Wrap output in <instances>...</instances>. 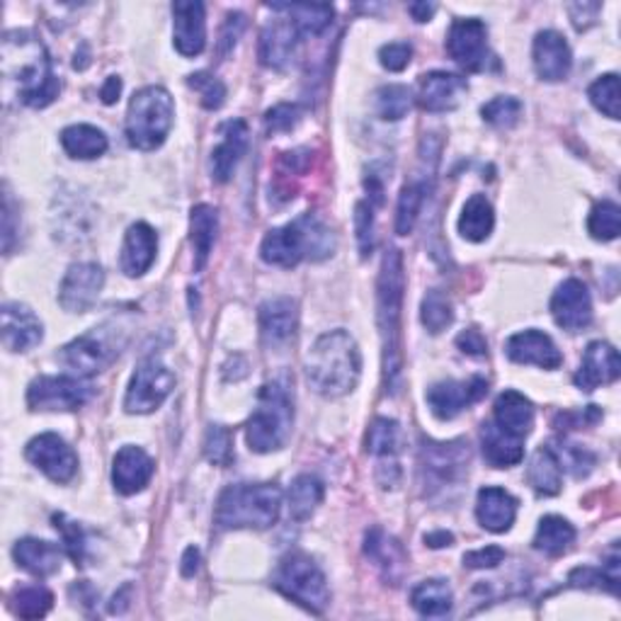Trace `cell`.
<instances>
[{"label": "cell", "instance_id": "obj_1", "mask_svg": "<svg viewBox=\"0 0 621 621\" xmlns=\"http://www.w3.org/2000/svg\"><path fill=\"white\" fill-rule=\"evenodd\" d=\"M0 70L5 95L17 98L27 107H47L59 98V78L44 44L33 33L15 29L0 42Z\"/></svg>", "mask_w": 621, "mask_h": 621}, {"label": "cell", "instance_id": "obj_2", "mask_svg": "<svg viewBox=\"0 0 621 621\" xmlns=\"http://www.w3.org/2000/svg\"><path fill=\"white\" fill-rule=\"evenodd\" d=\"M362 352L348 331H331L311 345L307 379L315 393L340 399L360 381Z\"/></svg>", "mask_w": 621, "mask_h": 621}, {"label": "cell", "instance_id": "obj_3", "mask_svg": "<svg viewBox=\"0 0 621 621\" xmlns=\"http://www.w3.org/2000/svg\"><path fill=\"white\" fill-rule=\"evenodd\" d=\"M403 294H405V268L401 250H389L381 260L379 284H376V319H379L381 345H384V381L386 389L396 391L403 370L401 354V319H403Z\"/></svg>", "mask_w": 621, "mask_h": 621}, {"label": "cell", "instance_id": "obj_4", "mask_svg": "<svg viewBox=\"0 0 621 621\" xmlns=\"http://www.w3.org/2000/svg\"><path fill=\"white\" fill-rule=\"evenodd\" d=\"M333 250V231L313 214H303L287 227L268 231V236L262 238L260 256L264 262L277 264V268H297L301 260L319 262L331 258Z\"/></svg>", "mask_w": 621, "mask_h": 621}, {"label": "cell", "instance_id": "obj_5", "mask_svg": "<svg viewBox=\"0 0 621 621\" xmlns=\"http://www.w3.org/2000/svg\"><path fill=\"white\" fill-rule=\"evenodd\" d=\"M282 513V491L274 483L229 486L217 503L221 529H270Z\"/></svg>", "mask_w": 621, "mask_h": 621}, {"label": "cell", "instance_id": "obj_6", "mask_svg": "<svg viewBox=\"0 0 621 621\" xmlns=\"http://www.w3.org/2000/svg\"><path fill=\"white\" fill-rule=\"evenodd\" d=\"M294 425V401L284 381L264 384L258 393V405L246 425L250 452L270 454L287 444Z\"/></svg>", "mask_w": 621, "mask_h": 621}, {"label": "cell", "instance_id": "obj_7", "mask_svg": "<svg viewBox=\"0 0 621 621\" xmlns=\"http://www.w3.org/2000/svg\"><path fill=\"white\" fill-rule=\"evenodd\" d=\"M176 117V105L166 88H141L129 100L127 109V141L139 151H156L163 146Z\"/></svg>", "mask_w": 621, "mask_h": 621}, {"label": "cell", "instance_id": "obj_8", "mask_svg": "<svg viewBox=\"0 0 621 621\" xmlns=\"http://www.w3.org/2000/svg\"><path fill=\"white\" fill-rule=\"evenodd\" d=\"M272 585L313 614H323L325 607L331 605V590L325 583L323 570L315 566L311 556L301 552L282 558L277 570H274Z\"/></svg>", "mask_w": 621, "mask_h": 621}, {"label": "cell", "instance_id": "obj_9", "mask_svg": "<svg viewBox=\"0 0 621 621\" xmlns=\"http://www.w3.org/2000/svg\"><path fill=\"white\" fill-rule=\"evenodd\" d=\"M125 340H117V328L112 325H100L80 338L70 340L64 350H61V362L68 370H74L78 376H93L98 372L107 370V366L117 360Z\"/></svg>", "mask_w": 621, "mask_h": 621}, {"label": "cell", "instance_id": "obj_10", "mask_svg": "<svg viewBox=\"0 0 621 621\" xmlns=\"http://www.w3.org/2000/svg\"><path fill=\"white\" fill-rule=\"evenodd\" d=\"M176 389V374L158 358H148L137 366L125 396V411L146 415L160 409L170 391Z\"/></svg>", "mask_w": 621, "mask_h": 621}, {"label": "cell", "instance_id": "obj_11", "mask_svg": "<svg viewBox=\"0 0 621 621\" xmlns=\"http://www.w3.org/2000/svg\"><path fill=\"white\" fill-rule=\"evenodd\" d=\"M93 386L78 376H39L27 389V405L33 411H78L90 401Z\"/></svg>", "mask_w": 621, "mask_h": 621}, {"label": "cell", "instance_id": "obj_12", "mask_svg": "<svg viewBox=\"0 0 621 621\" xmlns=\"http://www.w3.org/2000/svg\"><path fill=\"white\" fill-rule=\"evenodd\" d=\"M468 462H471V452H468V444L462 440L423 444L421 468L425 483L432 488H447L460 483L466 474Z\"/></svg>", "mask_w": 621, "mask_h": 621}, {"label": "cell", "instance_id": "obj_13", "mask_svg": "<svg viewBox=\"0 0 621 621\" xmlns=\"http://www.w3.org/2000/svg\"><path fill=\"white\" fill-rule=\"evenodd\" d=\"M447 52L462 68L471 74H481L491 64V52H488V29L478 17H460L454 20L447 37Z\"/></svg>", "mask_w": 621, "mask_h": 621}, {"label": "cell", "instance_id": "obj_14", "mask_svg": "<svg viewBox=\"0 0 621 621\" xmlns=\"http://www.w3.org/2000/svg\"><path fill=\"white\" fill-rule=\"evenodd\" d=\"M105 287V272L95 262L70 264L59 287V303L68 313H86L95 307Z\"/></svg>", "mask_w": 621, "mask_h": 621}, {"label": "cell", "instance_id": "obj_15", "mask_svg": "<svg viewBox=\"0 0 621 621\" xmlns=\"http://www.w3.org/2000/svg\"><path fill=\"white\" fill-rule=\"evenodd\" d=\"M486 393H488V381L483 376H471V379L464 381L447 379L435 384L427 389L425 399L435 417H440V421H454V417L462 415L468 405L481 401Z\"/></svg>", "mask_w": 621, "mask_h": 621}, {"label": "cell", "instance_id": "obj_16", "mask_svg": "<svg viewBox=\"0 0 621 621\" xmlns=\"http://www.w3.org/2000/svg\"><path fill=\"white\" fill-rule=\"evenodd\" d=\"M27 462H33L39 471L52 478L54 483H68L78 471V456L54 432L37 435L25 447Z\"/></svg>", "mask_w": 621, "mask_h": 621}, {"label": "cell", "instance_id": "obj_17", "mask_svg": "<svg viewBox=\"0 0 621 621\" xmlns=\"http://www.w3.org/2000/svg\"><path fill=\"white\" fill-rule=\"evenodd\" d=\"M552 313L558 328L568 333H580L593 323V299L587 287L580 280H566L554 292Z\"/></svg>", "mask_w": 621, "mask_h": 621}, {"label": "cell", "instance_id": "obj_18", "mask_svg": "<svg viewBox=\"0 0 621 621\" xmlns=\"http://www.w3.org/2000/svg\"><path fill=\"white\" fill-rule=\"evenodd\" d=\"M176 49L182 56H199L207 47V10L199 0H176Z\"/></svg>", "mask_w": 621, "mask_h": 621}, {"label": "cell", "instance_id": "obj_19", "mask_svg": "<svg viewBox=\"0 0 621 621\" xmlns=\"http://www.w3.org/2000/svg\"><path fill=\"white\" fill-rule=\"evenodd\" d=\"M621 374L619 352L609 342L595 340L587 345L573 381L580 391H595L597 386L614 384Z\"/></svg>", "mask_w": 621, "mask_h": 621}, {"label": "cell", "instance_id": "obj_20", "mask_svg": "<svg viewBox=\"0 0 621 621\" xmlns=\"http://www.w3.org/2000/svg\"><path fill=\"white\" fill-rule=\"evenodd\" d=\"M534 68L536 76L548 83H558V80H566L570 74V66H573V54H570V47L566 42V37L556 29H544L534 37Z\"/></svg>", "mask_w": 621, "mask_h": 621}, {"label": "cell", "instance_id": "obj_21", "mask_svg": "<svg viewBox=\"0 0 621 621\" xmlns=\"http://www.w3.org/2000/svg\"><path fill=\"white\" fill-rule=\"evenodd\" d=\"M154 460L141 447L127 444L121 447L115 454V462H112V483H115L117 493L134 495L144 491L151 478H154Z\"/></svg>", "mask_w": 621, "mask_h": 621}, {"label": "cell", "instance_id": "obj_22", "mask_svg": "<svg viewBox=\"0 0 621 621\" xmlns=\"http://www.w3.org/2000/svg\"><path fill=\"white\" fill-rule=\"evenodd\" d=\"M3 345L8 352H27L44 338V325L25 303H5L3 311Z\"/></svg>", "mask_w": 621, "mask_h": 621}, {"label": "cell", "instance_id": "obj_23", "mask_svg": "<svg viewBox=\"0 0 621 621\" xmlns=\"http://www.w3.org/2000/svg\"><path fill=\"white\" fill-rule=\"evenodd\" d=\"M505 352L517 364H536L542 370H558L564 362V354L556 348V342L546 333L534 328L515 333L505 342Z\"/></svg>", "mask_w": 621, "mask_h": 621}, {"label": "cell", "instance_id": "obj_24", "mask_svg": "<svg viewBox=\"0 0 621 621\" xmlns=\"http://www.w3.org/2000/svg\"><path fill=\"white\" fill-rule=\"evenodd\" d=\"M260 335L268 348H284L297 333V301L289 297H274L268 299L260 307Z\"/></svg>", "mask_w": 621, "mask_h": 621}, {"label": "cell", "instance_id": "obj_25", "mask_svg": "<svg viewBox=\"0 0 621 621\" xmlns=\"http://www.w3.org/2000/svg\"><path fill=\"white\" fill-rule=\"evenodd\" d=\"M301 42L299 29L294 27L289 17L272 20L270 25H264L260 35V61L262 66L284 70L289 66V61L297 54V47Z\"/></svg>", "mask_w": 621, "mask_h": 621}, {"label": "cell", "instance_id": "obj_26", "mask_svg": "<svg viewBox=\"0 0 621 621\" xmlns=\"http://www.w3.org/2000/svg\"><path fill=\"white\" fill-rule=\"evenodd\" d=\"M158 253V236L148 223L139 221L134 227H129L125 236V246H121L119 268L127 277H141L146 274L151 264L156 260Z\"/></svg>", "mask_w": 621, "mask_h": 621}, {"label": "cell", "instance_id": "obj_27", "mask_svg": "<svg viewBox=\"0 0 621 621\" xmlns=\"http://www.w3.org/2000/svg\"><path fill=\"white\" fill-rule=\"evenodd\" d=\"M221 144L211 154V178L217 182H229L233 170L246 156L248 148V125L243 119H231L221 125Z\"/></svg>", "mask_w": 621, "mask_h": 621}, {"label": "cell", "instance_id": "obj_28", "mask_svg": "<svg viewBox=\"0 0 621 621\" xmlns=\"http://www.w3.org/2000/svg\"><path fill=\"white\" fill-rule=\"evenodd\" d=\"M466 93V80L447 70H432L421 78V90H417V103L425 112H450L460 105Z\"/></svg>", "mask_w": 621, "mask_h": 621}, {"label": "cell", "instance_id": "obj_29", "mask_svg": "<svg viewBox=\"0 0 621 621\" xmlns=\"http://www.w3.org/2000/svg\"><path fill=\"white\" fill-rule=\"evenodd\" d=\"M476 517L483 529L493 534H503L515 525L517 501L497 486H486L476 497Z\"/></svg>", "mask_w": 621, "mask_h": 621}, {"label": "cell", "instance_id": "obj_30", "mask_svg": "<svg viewBox=\"0 0 621 621\" xmlns=\"http://www.w3.org/2000/svg\"><path fill=\"white\" fill-rule=\"evenodd\" d=\"M13 556L20 568H25L27 573H33L37 578H49L54 575L64 561V554L61 548L52 542H44V539H20L13 546Z\"/></svg>", "mask_w": 621, "mask_h": 621}, {"label": "cell", "instance_id": "obj_31", "mask_svg": "<svg viewBox=\"0 0 621 621\" xmlns=\"http://www.w3.org/2000/svg\"><path fill=\"white\" fill-rule=\"evenodd\" d=\"M525 437L503 430L495 423H486L481 432L483 456L495 468H510L525 460Z\"/></svg>", "mask_w": 621, "mask_h": 621}, {"label": "cell", "instance_id": "obj_32", "mask_svg": "<svg viewBox=\"0 0 621 621\" xmlns=\"http://www.w3.org/2000/svg\"><path fill=\"white\" fill-rule=\"evenodd\" d=\"M493 423L517 437H527L534 427V405L519 391H503L493 405Z\"/></svg>", "mask_w": 621, "mask_h": 621}, {"label": "cell", "instance_id": "obj_33", "mask_svg": "<svg viewBox=\"0 0 621 621\" xmlns=\"http://www.w3.org/2000/svg\"><path fill=\"white\" fill-rule=\"evenodd\" d=\"M364 554L384 570V575L389 580H399L403 575L405 564H409L403 546L396 542L393 536L386 534L381 527H372L370 532H366Z\"/></svg>", "mask_w": 621, "mask_h": 621}, {"label": "cell", "instance_id": "obj_34", "mask_svg": "<svg viewBox=\"0 0 621 621\" xmlns=\"http://www.w3.org/2000/svg\"><path fill=\"white\" fill-rule=\"evenodd\" d=\"M432 172H421L411 182H405L399 197V209H396V233L399 236H409L415 229V221L421 217V209L425 205V199L430 197L432 190Z\"/></svg>", "mask_w": 621, "mask_h": 621}, {"label": "cell", "instance_id": "obj_35", "mask_svg": "<svg viewBox=\"0 0 621 621\" xmlns=\"http://www.w3.org/2000/svg\"><path fill=\"white\" fill-rule=\"evenodd\" d=\"M219 231V214L211 205H197L190 214V241L195 248V270H205Z\"/></svg>", "mask_w": 621, "mask_h": 621}, {"label": "cell", "instance_id": "obj_36", "mask_svg": "<svg viewBox=\"0 0 621 621\" xmlns=\"http://www.w3.org/2000/svg\"><path fill=\"white\" fill-rule=\"evenodd\" d=\"M274 13H284L301 37H315L325 33L333 23V8L325 3H274L268 5Z\"/></svg>", "mask_w": 621, "mask_h": 621}, {"label": "cell", "instance_id": "obj_37", "mask_svg": "<svg viewBox=\"0 0 621 621\" xmlns=\"http://www.w3.org/2000/svg\"><path fill=\"white\" fill-rule=\"evenodd\" d=\"M61 146L70 158L93 160L107 151V137L93 125H74L61 131Z\"/></svg>", "mask_w": 621, "mask_h": 621}, {"label": "cell", "instance_id": "obj_38", "mask_svg": "<svg viewBox=\"0 0 621 621\" xmlns=\"http://www.w3.org/2000/svg\"><path fill=\"white\" fill-rule=\"evenodd\" d=\"M411 605L421 617H447L454 607V595L447 580H423L421 585L413 587Z\"/></svg>", "mask_w": 621, "mask_h": 621}, {"label": "cell", "instance_id": "obj_39", "mask_svg": "<svg viewBox=\"0 0 621 621\" xmlns=\"http://www.w3.org/2000/svg\"><path fill=\"white\" fill-rule=\"evenodd\" d=\"M493 227H495V214L493 205L486 199V195L468 197L460 217L462 238L471 243H483L493 233Z\"/></svg>", "mask_w": 621, "mask_h": 621}, {"label": "cell", "instance_id": "obj_40", "mask_svg": "<svg viewBox=\"0 0 621 621\" xmlns=\"http://www.w3.org/2000/svg\"><path fill=\"white\" fill-rule=\"evenodd\" d=\"M527 478L539 495H556L561 491L564 466L558 464V456L552 447H539L532 462H529Z\"/></svg>", "mask_w": 621, "mask_h": 621}, {"label": "cell", "instance_id": "obj_41", "mask_svg": "<svg viewBox=\"0 0 621 621\" xmlns=\"http://www.w3.org/2000/svg\"><path fill=\"white\" fill-rule=\"evenodd\" d=\"M575 542V527L568 519L558 515H546L536 527L534 534V548L546 556H561L566 554L570 544Z\"/></svg>", "mask_w": 621, "mask_h": 621}, {"label": "cell", "instance_id": "obj_42", "mask_svg": "<svg viewBox=\"0 0 621 621\" xmlns=\"http://www.w3.org/2000/svg\"><path fill=\"white\" fill-rule=\"evenodd\" d=\"M325 488L319 478L311 474H301L292 481L289 488V513L297 522H307L311 515L319 510V505L323 503Z\"/></svg>", "mask_w": 621, "mask_h": 621}, {"label": "cell", "instance_id": "obj_43", "mask_svg": "<svg viewBox=\"0 0 621 621\" xmlns=\"http://www.w3.org/2000/svg\"><path fill=\"white\" fill-rule=\"evenodd\" d=\"M401 444H403L401 425L391 421V417H376V421L370 425V430H366V437H364L366 452L374 454V456H384V460H389V456L399 454Z\"/></svg>", "mask_w": 621, "mask_h": 621}, {"label": "cell", "instance_id": "obj_44", "mask_svg": "<svg viewBox=\"0 0 621 621\" xmlns=\"http://www.w3.org/2000/svg\"><path fill=\"white\" fill-rule=\"evenodd\" d=\"M54 605V595L44 585L17 587L13 595V609L23 619H42Z\"/></svg>", "mask_w": 621, "mask_h": 621}, {"label": "cell", "instance_id": "obj_45", "mask_svg": "<svg viewBox=\"0 0 621 621\" xmlns=\"http://www.w3.org/2000/svg\"><path fill=\"white\" fill-rule=\"evenodd\" d=\"M421 321L432 335H440L454 323L452 301L447 299L440 289L427 292L423 299V307H421Z\"/></svg>", "mask_w": 621, "mask_h": 621}, {"label": "cell", "instance_id": "obj_46", "mask_svg": "<svg viewBox=\"0 0 621 621\" xmlns=\"http://www.w3.org/2000/svg\"><path fill=\"white\" fill-rule=\"evenodd\" d=\"M376 112H379V117L386 121H399L405 115H409L411 107H413V93L411 88L405 86H384L376 90Z\"/></svg>", "mask_w": 621, "mask_h": 621}, {"label": "cell", "instance_id": "obj_47", "mask_svg": "<svg viewBox=\"0 0 621 621\" xmlns=\"http://www.w3.org/2000/svg\"><path fill=\"white\" fill-rule=\"evenodd\" d=\"M587 231L595 241H614L621 231V209L617 202H597L593 211H590Z\"/></svg>", "mask_w": 621, "mask_h": 621}, {"label": "cell", "instance_id": "obj_48", "mask_svg": "<svg viewBox=\"0 0 621 621\" xmlns=\"http://www.w3.org/2000/svg\"><path fill=\"white\" fill-rule=\"evenodd\" d=\"M590 103H593L605 117L619 119V76L607 74L599 76L587 90Z\"/></svg>", "mask_w": 621, "mask_h": 621}, {"label": "cell", "instance_id": "obj_49", "mask_svg": "<svg viewBox=\"0 0 621 621\" xmlns=\"http://www.w3.org/2000/svg\"><path fill=\"white\" fill-rule=\"evenodd\" d=\"M481 115L488 125H493L497 129H513L519 117H522V103L513 95L493 98L491 103L481 107Z\"/></svg>", "mask_w": 621, "mask_h": 621}, {"label": "cell", "instance_id": "obj_50", "mask_svg": "<svg viewBox=\"0 0 621 621\" xmlns=\"http://www.w3.org/2000/svg\"><path fill=\"white\" fill-rule=\"evenodd\" d=\"M187 86L192 90H197V95L202 100V107L205 109H219L223 105V100H227V86H223L217 76L207 74V70L192 74L187 78Z\"/></svg>", "mask_w": 621, "mask_h": 621}, {"label": "cell", "instance_id": "obj_51", "mask_svg": "<svg viewBox=\"0 0 621 621\" xmlns=\"http://www.w3.org/2000/svg\"><path fill=\"white\" fill-rule=\"evenodd\" d=\"M205 456L214 466H229L233 462V437L221 425H209L205 435Z\"/></svg>", "mask_w": 621, "mask_h": 621}, {"label": "cell", "instance_id": "obj_52", "mask_svg": "<svg viewBox=\"0 0 621 621\" xmlns=\"http://www.w3.org/2000/svg\"><path fill=\"white\" fill-rule=\"evenodd\" d=\"M54 527L56 532H61V539L66 544V554L74 558L76 566H86V534L83 529L78 527V522H70L66 515H54Z\"/></svg>", "mask_w": 621, "mask_h": 621}, {"label": "cell", "instance_id": "obj_53", "mask_svg": "<svg viewBox=\"0 0 621 621\" xmlns=\"http://www.w3.org/2000/svg\"><path fill=\"white\" fill-rule=\"evenodd\" d=\"M299 119H301L299 105L282 103L264 112V129H268V134H287V131L299 125Z\"/></svg>", "mask_w": 621, "mask_h": 621}, {"label": "cell", "instance_id": "obj_54", "mask_svg": "<svg viewBox=\"0 0 621 621\" xmlns=\"http://www.w3.org/2000/svg\"><path fill=\"white\" fill-rule=\"evenodd\" d=\"M354 233H358L360 256L370 258L374 250V214L372 205H366V202H360V205L354 207Z\"/></svg>", "mask_w": 621, "mask_h": 621}, {"label": "cell", "instance_id": "obj_55", "mask_svg": "<svg viewBox=\"0 0 621 621\" xmlns=\"http://www.w3.org/2000/svg\"><path fill=\"white\" fill-rule=\"evenodd\" d=\"M556 456H558V464L566 466L568 471H573V476L578 478L587 476L590 468L595 466V454H590L587 450H583V447H578V444L564 447L561 452H556Z\"/></svg>", "mask_w": 621, "mask_h": 621}, {"label": "cell", "instance_id": "obj_56", "mask_svg": "<svg viewBox=\"0 0 621 621\" xmlns=\"http://www.w3.org/2000/svg\"><path fill=\"white\" fill-rule=\"evenodd\" d=\"M243 29H246V15H241V13L227 15V23H223V27H221L219 44H217V52L221 59L227 56L229 52H233V47L238 44Z\"/></svg>", "mask_w": 621, "mask_h": 621}, {"label": "cell", "instance_id": "obj_57", "mask_svg": "<svg viewBox=\"0 0 621 621\" xmlns=\"http://www.w3.org/2000/svg\"><path fill=\"white\" fill-rule=\"evenodd\" d=\"M411 59H413V47L405 44V42H391V44H384L379 49L381 66L393 70V74H399V70L409 66Z\"/></svg>", "mask_w": 621, "mask_h": 621}, {"label": "cell", "instance_id": "obj_58", "mask_svg": "<svg viewBox=\"0 0 621 621\" xmlns=\"http://www.w3.org/2000/svg\"><path fill=\"white\" fill-rule=\"evenodd\" d=\"M503 561H505V548L501 546H486V548H476V552L464 554V566L474 568V570L495 568Z\"/></svg>", "mask_w": 621, "mask_h": 621}, {"label": "cell", "instance_id": "obj_59", "mask_svg": "<svg viewBox=\"0 0 621 621\" xmlns=\"http://www.w3.org/2000/svg\"><path fill=\"white\" fill-rule=\"evenodd\" d=\"M456 345H460V350L468 354V358H488V342L481 335V331H476V328L464 331L460 338H456Z\"/></svg>", "mask_w": 621, "mask_h": 621}, {"label": "cell", "instance_id": "obj_60", "mask_svg": "<svg viewBox=\"0 0 621 621\" xmlns=\"http://www.w3.org/2000/svg\"><path fill=\"white\" fill-rule=\"evenodd\" d=\"M597 10H599L597 3H573V5H568L570 20H573V25L578 29L590 27V23H593L595 15H597Z\"/></svg>", "mask_w": 621, "mask_h": 621}, {"label": "cell", "instance_id": "obj_61", "mask_svg": "<svg viewBox=\"0 0 621 621\" xmlns=\"http://www.w3.org/2000/svg\"><path fill=\"white\" fill-rule=\"evenodd\" d=\"M119 93H121V78L109 76L105 80L103 90H100V98H103L105 105H112V103H117V100H119Z\"/></svg>", "mask_w": 621, "mask_h": 621}, {"label": "cell", "instance_id": "obj_62", "mask_svg": "<svg viewBox=\"0 0 621 621\" xmlns=\"http://www.w3.org/2000/svg\"><path fill=\"white\" fill-rule=\"evenodd\" d=\"M199 561H202V556H199V548L195 546H190L185 556H182V575L185 578H192L199 570Z\"/></svg>", "mask_w": 621, "mask_h": 621}, {"label": "cell", "instance_id": "obj_63", "mask_svg": "<svg viewBox=\"0 0 621 621\" xmlns=\"http://www.w3.org/2000/svg\"><path fill=\"white\" fill-rule=\"evenodd\" d=\"M435 10L437 5L432 3H411L409 5V13L413 15V20H417V23H427L435 15Z\"/></svg>", "mask_w": 621, "mask_h": 621}, {"label": "cell", "instance_id": "obj_64", "mask_svg": "<svg viewBox=\"0 0 621 621\" xmlns=\"http://www.w3.org/2000/svg\"><path fill=\"white\" fill-rule=\"evenodd\" d=\"M454 536L450 532H432V534H425V544L432 546V548H442V546H452Z\"/></svg>", "mask_w": 621, "mask_h": 621}]
</instances>
